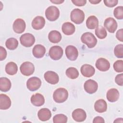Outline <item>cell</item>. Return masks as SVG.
<instances>
[{
  "label": "cell",
  "mask_w": 123,
  "mask_h": 123,
  "mask_svg": "<svg viewBox=\"0 0 123 123\" xmlns=\"http://www.w3.org/2000/svg\"><path fill=\"white\" fill-rule=\"evenodd\" d=\"M21 73L25 76H29L33 74L35 71L34 64L29 62H23L20 67Z\"/></svg>",
  "instance_id": "52a82bcc"
},
{
  "label": "cell",
  "mask_w": 123,
  "mask_h": 123,
  "mask_svg": "<svg viewBox=\"0 0 123 123\" xmlns=\"http://www.w3.org/2000/svg\"><path fill=\"white\" fill-rule=\"evenodd\" d=\"M94 109L96 111L99 113L104 112L107 109V104L105 100L100 99L96 101L94 104Z\"/></svg>",
  "instance_id": "603a6c76"
},
{
  "label": "cell",
  "mask_w": 123,
  "mask_h": 123,
  "mask_svg": "<svg viewBox=\"0 0 123 123\" xmlns=\"http://www.w3.org/2000/svg\"><path fill=\"white\" fill-rule=\"evenodd\" d=\"M119 122L123 123V118H117V119H116V120H115L114 121V123H119Z\"/></svg>",
  "instance_id": "ee69618b"
},
{
  "label": "cell",
  "mask_w": 123,
  "mask_h": 123,
  "mask_svg": "<svg viewBox=\"0 0 123 123\" xmlns=\"http://www.w3.org/2000/svg\"><path fill=\"white\" fill-rule=\"evenodd\" d=\"M50 1L52 3L57 4H60L62 2H64V0H50Z\"/></svg>",
  "instance_id": "b9f144b4"
},
{
  "label": "cell",
  "mask_w": 123,
  "mask_h": 123,
  "mask_svg": "<svg viewBox=\"0 0 123 123\" xmlns=\"http://www.w3.org/2000/svg\"><path fill=\"white\" fill-rule=\"evenodd\" d=\"M11 82L6 77L0 78V90L2 92L8 91L11 88Z\"/></svg>",
  "instance_id": "484cf974"
},
{
  "label": "cell",
  "mask_w": 123,
  "mask_h": 123,
  "mask_svg": "<svg viewBox=\"0 0 123 123\" xmlns=\"http://www.w3.org/2000/svg\"><path fill=\"white\" fill-rule=\"evenodd\" d=\"M67 117L64 114H58L55 115L53 118V122L54 123H66L67 122Z\"/></svg>",
  "instance_id": "1f68e13d"
},
{
  "label": "cell",
  "mask_w": 123,
  "mask_h": 123,
  "mask_svg": "<svg viewBox=\"0 0 123 123\" xmlns=\"http://www.w3.org/2000/svg\"><path fill=\"white\" fill-rule=\"evenodd\" d=\"M13 31L18 34L22 33L24 32L26 25L25 21L21 18H18L16 19L13 24Z\"/></svg>",
  "instance_id": "4fadbf2b"
},
{
  "label": "cell",
  "mask_w": 123,
  "mask_h": 123,
  "mask_svg": "<svg viewBox=\"0 0 123 123\" xmlns=\"http://www.w3.org/2000/svg\"><path fill=\"white\" fill-rule=\"evenodd\" d=\"M86 25L87 27L90 29L97 28L98 25V18L94 15L89 16L86 21Z\"/></svg>",
  "instance_id": "4316f807"
},
{
  "label": "cell",
  "mask_w": 123,
  "mask_h": 123,
  "mask_svg": "<svg viewBox=\"0 0 123 123\" xmlns=\"http://www.w3.org/2000/svg\"><path fill=\"white\" fill-rule=\"evenodd\" d=\"M45 80L49 83L55 85L59 80V77L57 73L52 71H49L44 74V75Z\"/></svg>",
  "instance_id": "8fae6325"
},
{
  "label": "cell",
  "mask_w": 123,
  "mask_h": 123,
  "mask_svg": "<svg viewBox=\"0 0 123 123\" xmlns=\"http://www.w3.org/2000/svg\"><path fill=\"white\" fill-rule=\"evenodd\" d=\"M49 54L51 59L53 60H60L63 55V49L59 46H54L49 50Z\"/></svg>",
  "instance_id": "ba28073f"
},
{
  "label": "cell",
  "mask_w": 123,
  "mask_h": 123,
  "mask_svg": "<svg viewBox=\"0 0 123 123\" xmlns=\"http://www.w3.org/2000/svg\"><path fill=\"white\" fill-rule=\"evenodd\" d=\"M118 2L117 0H104V3L105 5L109 7H113L116 6Z\"/></svg>",
  "instance_id": "d590c367"
},
{
  "label": "cell",
  "mask_w": 123,
  "mask_h": 123,
  "mask_svg": "<svg viewBox=\"0 0 123 123\" xmlns=\"http://www.w3.org/2000/svg\"><path fill=\"white\" fill-rule=\"evenodd\" d=\"M37 116L40 121H46L50 118L51 113L49 109L47 108H42L38 111Z\"/></svg>",
  "instance_id": "7402d4cb"
},
{
  "label": "cell",
  "mask_w": 123,
  "mask_h": 123,
  "mask_svg": "<svg viewBox=\"0 0 123 123\" xmlns=\"http://www.w3.org/2000/svg\"><path fill=\"white\" fill-rule=\"evenodd\" d=\"M123 74H119L116 75L115 78V82L119 86H122L123 84Z\"/></svg>",
  "instance_id": "8d00e7d4"
},
{
  "label": "cell",
  "mask_w": 123,
  "mask_h": 123,
  "mask_svg": "<svg viewBox=\"0 0 123 123\" xmlns=\"http://www.w3.org/2000/svg\"><path fill=\"white\" fill-rule=\"evenodd\" d=\"M123 29H120L118 30L116 34V37L119 41L123 42Z\"/></svg>",
  "instance_id": "ab89813d"
},
{
  "label": "cell",
  "mask_w": 123,
  "mask_h": 123,
  "mask_svg": "<svg viewBox=\"0 0 123 123\" xmlns=\"http://www.w3.org/2000/svg\"><path fill=\"white\" fill-rule=\"evenodd\" d=\"M115 56L118 58H123V45L119 44L115 46L114 49Z\"/></svg>",
  "instance_id": "d6a6232c"
},
{
  "label": "cell",
  "mask_w": 123,
  "mask_h": 123,
  "mask_svg": "<svg viewBox=\"0 0 123 123\" xmlns=\"http://www.w3.org/2000/svg\"><path fill=\"white\" fill-rule=\"evenodd\" d=\"M17 65L13 62H9L6 65L5 71L9 75H14L17 73Z\"/></svg>",
  "instance_id": "83f0119b"
},
{
  "label": "cell",
  "mask_w": 123,
  "mask_h": 123,
  "mask_svg": "<svg viewBox=\"0 0 123 123\" xmlns=\"http://www.w3.org/2000/svg\"><path fill=\"white\" fill-rule=\"evenodd\" d=\"M114 70L118 73L123 72V61L122 60H117L113 64Z\"/></svg>",
  "instance_id": "e575fe53"
},
{
  "label": "cell",
  "mask_w": 123,
  "mask_h": 123,
  "mask_svg": "<svg viewBox=\"0 0 123 123\" xmlns=\"http://www.w3.org/2000/svg\"><path fill=\"white\" fill-rule=\"evenodd\" d=\"M104 119L100 116H97L95 118H94L93 123H104Z\"/></svg>",
  "instance_id": "60d3db41"
},
{
  "label": "cell",
  "mask_w": 123,
  "mask_h": 123,
  "mask_svg": "<svg viewBox=\"0 0 123 123\" xmlns=\"http://www.w3.org/2000/svg\"><path fill=\"white\" fill-rule=\"evenodd\" d=\"M104 27L110 33L115 32L117 28V23L115 20L111 17H109L105 19L104 23Z\"/></svg>",
  "instance_id": "7c38bea8"
},
{
  "label": "cell",
  "mask_w": 123,
  "mask_h": 123,
  "mask_svg": "<svg viewBox=\"0 0 123 123\" xmlns=\"http://www.w3.org/2000/svg\"><path fill=\"white\" fill-rule=\"evenodd\" d=\"M11 106L10 98L5 94H0V109L1 110L8 109Z\"/></svg>",
  "instance_id": "ffe728a7"
},
{
  "label": "cell",
  "mask_w": 123,
  "mask_h": 123,
  "mask_svg": "<svg viewBox=\"0 0 123 123\" xmlns=\"http://www.w3.org/2000/svg\"><path fill=\"white\" fill-rule=\"evenodd\" d=\"M5 45L8 49L10 50H14L18 47V41L16 38L11 37L6 40Z\"/></svg>",
  "instance_id": "f1b7e54d"
},
{
  "label": "cell",
  "mask_w": 123,
  "mask_h": 123,
  "mask_svg": "<svg viewBox=\"0 0 123 123\" xmlns=\"http://www.w3.org/2000/svg\"><path fill=\"white\" fill-rule=\"evenodd\" d=\"M72 2L77 6H84L86 2V0H72Z\"/></svg>",
  "instance_id": "f35d334b"
},
{
  "label": "cell",
  "mask_w": 123,
  "mask_h": 123,
  "mask_svg": "<svg viewBox=\"0 0 123 123\" xmlns=\"http://www.w3.org/2000/svg\"><path fill=\"white\" fill-rule=\"evenodd\" d=\"M71 20L76 24L82 23L85 19L84 12L79 9H74L71 12Z\"/></svg>",
  "instance_id": "3957f363"
},
{
  "label": "cell",
  "mask_w": 123,
  "mask_h": 123,
  "mask_svg": "<svg viewBox=\"0 0 123 123\" xmlns=\"http://www.w3.org/2000/svg\"><path fill=\"white\" fill-rule=\"evenodd\" d=\"M60 15V11L56 6H50L45 11V16L50 21H54L58 19Z\"/></svg>",
  "instance_id": "277c9868"
},
{
  "label": "cell",
  "mask_w": 123,
  "mask_h": 123,
  "mask_svg": "<svg viewBox=\"0 0 123 123\" xmlns=\"http://www.w3.org/2000/svg\"><path fill=\"white\" fill-rule=\"evenodd\" d=\"M66 74L69 78L74 79L78 77L79 72L75 68L69 67L66 71Z\"/></svg>",
  "instance_id": "f546056e"
},
{
  "label": "cell",
  "mask_w": 123,
  "mask_h": 123,
  "mask_svg": "<svg viewBox=\"0 0 123 123\" xmlns=\"http://www.w3.org/2000/svg\"><path fill=\"white\" fill-rule=\"evenodd\" d=\"M86 117V111L82 109H77L74 110L72 112V118L78 122H83Z\"/></svg>",
  "instance_id": "9a60e30c"
},
{
  "label": "cell",
  "mask_w": 123,
  "mask_h": 123,
  "mask_svg": "<svg viewBox=\"0 0 123 123\" xmlns=\"http://www.w3.org/2000/svg\"><path fill=\"white\" fill-rule=\"evenodd\" d=\"M85 90L89 94L96 92L98 88V83L94 80L89 79L85 82L84 85Z\"/></svg>",
  "instance_id": "9c48e42d"
},
{
  "label": "cell",
  "mask_w": 123,
  "mask_h": 123,
  "mask_svg": "<svg viewBox=\"0 0 123 123\" xmlns=\"http://www.w3.org/2000/svg\"><path fill=\"white\" fill-rule=\"evenodd\" d=\"M82 42L86 44L89 48H94L97 43V39L95 36L90 32L84 33L81 37Z\"/></svg>",
  "instance_id": "7a4b0ae2"
},
{
  "label": "cell",
  "mask_w": 123,
  "mask_h": 123,
  "mask_svg": "<svg viewBox=\"0 0 123 123\" xmlns=\"http://www.w3.org/2000/svg\"><path fill=\"white\" fill-rule=\"evenodd\" d=\"M21 44L25 47H30L33 45L35 42L34 36L30 33H25L20 38Z\"/></svg>",
  "instance_id": "5b68a950"
},
{
  "label": "cell",
  "mask_w": 123,
  "mask_h": 123,
  "mask_svg": "<svg viewBox=\"0 0 123 123\" xmlns=\"http://www.w3.org/2000/svg\"><path fill=\"white\" fill-rule=\"evenodd\" d=\"M48 38L50 42L57 43L59 42L62 39V35L58 31H51L48 35Z\"/></svg>",
  "instance_id": "d4e9b609"
},
{
  "label": "cell",
  "mask_w": 123,
  "mask_h": 123,
  "mask_svg": "<svg viewBox=\"0 0 123 123\" xmlns=\"http://www.w3.org/2000/svg\"><path fill=\"white\" fill-rule=\"evenodd\" d=\"M31 102L33 105L39 107L44 104L45 98L42 94L40 93H36L32 96L31 98Z\"/></svg>",
  "instance_id": "d6986e66"
},
{
  "label": "cell",
  "mask_w": 123,
  "mask_h": 123,
  "mask_svg": "<svg viewBox=\"0 0 123 123\" xmlns=\"http://www.w3.org/2000/svg\"><path fill=\"white\" fill-rule=\"evenodd\" d=\"M113 14L114 17L117 19H123V7L118 6L114 10Z\"/></svg>",
  "instance_id": "836d02e7"
},
{
  "label": "cell",
  "mask_w": 123,
  "mask_h": 123,
  "mask_svg": "<svg viewBox=\"0 0 123 123\" xmlns=\"http://www.w3.org/2000/svg\"><path fill=\"white\" fill-rule=\"evenodd\" d=\"M7 56V52L6 49L2 46L0 47V61L4 60Z\"/></svg>",
  "instance_id": "74e56055"
},
{
  "label": "cell",
  "mask_w": 123,
  "mask_h": 123,
  "mask_svg": "<svg viewBox=\"0 0 123 123\" xmlns=\"http://www.w3.org/2000/svg\"><path fill=\"white\" fill-rule=\"evenodd\" d=\"M46 53V49L44 46L41 44L35 45L32 50L33 56L37 58H42Z\"/></svg>",
  "instance_id": "e0dca14e"
},
{
  "label": "cell",
  "mask_w": 123,
  "mask_h": 123,
  "mask_svg": "<svg viewBox=\"0 0 123 123\" xmlns=\"http://www.w3.org/2000/svg\"><path fill=\"white\" fill-rule=\"evenodd\" d=\"M81 73L82 74L86 77H90L92 76L95 72L94 68L90 64H85L81 67Z\"/></svg>",
  "instance_id": "2e32d148"
},
{
  "label": "cell",
  "mask_w": 123,
  "mask_h": 123,
  "mask_svg": "<svg viewBox=\"0 0 123 123\" xmlns=\"http://www.w3.org/2000/svg\"><path fill=\"white\" fill-rule=\"evenodd\" d=\"M96 67L99 71L105 72L108 71L110 67L109 62L106 59L100 58L96 62Z\"/></svg>",
  "instance_id": "5bb4252c"
},
{
  "label": "cell",
  "mask_w": 123,
  "mask_h": 123,
  "mask_svg": "<svg viewBox=\"0 0 123 123\" xmlns=\"http://www.w3.org/2000/svg\"><path fill=\"white\" fill-rule=\"evenodd\" d=\"M101 1V0H89V2L90 3H91L92 4H98L99 2H100Z\"/></svg>",
  "instance_id": "7bdbcfd3"
},
{
  "label": "cell",
  "mask_w": 123,
  "mask_h": 123,
  "mask_svg": "<svg viewBox=\"0 0 123 123\" xmlns=\"http://www.w3.org/2000/svg\"><path fill=\"white\" fill-rule=\"evenodd\" d=\"M41 85V80L37 77H32L28 79L26 82L27 88L31 91L37 90Z\"/></svg>",
  "instance_id": "8992f818"
},
{
  "label": "cell",
  "mask_w": 123,
  "mask_h": 123,
  "mask_svg": "<svg viewBox=\"0 0 123 123\" xmlns=\"http://www.w3.org/2000/svg\"><path fill=\"white\" fill-rule=\"evenodd\" d=\"M120 94L118 90L116 88H111L109 89L106 94L108 100L111 102L116 101L119 98Z\"/></svg>",
  "instance_id": "44dd1931"
},
{
  "label": "cell",
  "mask_w": 123,
  "mask_h": 123,
  "mask_svg": "<svg viewBox=\"0 0 123 123\" xmlns=\"http://www.w3.org/2000/svg\"><path fill=\"white\" fill-rule=\"evenodd\" d=\"M74 25L70 22H65L62 25V31L66 35H71L75 32Z\"/></svg>",
  "instance_id": "cb8c5ba5"
},
{
  "label": "cell",
  "mask_w": 123,
  "mask_h": 123,
  "mask_svg": "<svg viewBox=\"0 0 123 123\" xmlns=\"http://www.w3.org/2000/svg\"><path fill=\"white\" fill-rule=\"evenodd\" d=\"M45 24V20L42 16L36 17L32 22V26L35 30H39L43 28Z\"/></svg>",
  "instance_id": "ac0fdd59"
},
{
  "label": "cell",
  "mask_w": 123,
  "mask_h": 123,
  "mask_svg": "<svg viewBox=\"0 0 123 123\" xmlns=\"http://www.w3.org/2000/svg\"><path fill=\"white\" fill-rule=\"evenodd\" d=\"M65 54L69 60L75 61L78 57V52L76 47L72 45L68 46L65 49Z\"/></svg>",
  "instance_id": "30bf717a"
},
{
  "label": "cell",
  "mask_w": 123,
  "mask_h": 123,
  "mask_svg": "<svg viewBox=\"0 0 123 123\" xmlns=\"http://www.w3.org/2000/svg\"><path fill=\"white\" fill-rule=\"evenodd\" d=\"M68 97V92L64 88H59L55 90L53 94V98L57 103H62L66 100Z\"/></svg>",
  "instance_id": "6da1fadb"
},
{
  "label": "cell",
  "mask_w": 123,
  "mask_h": 123,
  "mask_svg": "<svg viewBox=\"0 0 123 123\" xmlns=\"http://www.w3.org/2000/svg\"><path fill=\"white\" fill-rule=\"evenodd\" d=\"M95 34L99 39L105 38L107 35L105 28L103 26L98 27L95 30Z\"/></svg>",
  "instance_id": "4dcf8cb0"
}]
</instances>
